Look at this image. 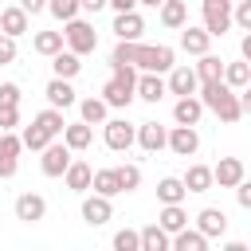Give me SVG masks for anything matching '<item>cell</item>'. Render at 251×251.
Masks as SVG:
<instances>
[{"mask_svg": "<svg viewBox=\"0 0 251 251\" xmlns=\"http://www.w3.org/2000/svg\"><path fill=\"white\" fill-rule=\"evenodd\" d=\"M173 59H176L173 47H165V43L149 47V43H137V39H118V47H114V55H110V63H129V67L157 71V75L173 71V67H176Z\"/></svg>", "mask_w": 251, "mask_h": 251, "instance_id": "6da1fadb", "label": "cell"}, {"mask_svg": "<svg viewBox=\"0 0 251 251\" xmlns=\"http://www.w3.org/2000/svg\"><path fill=\"white\" fill-rule=\"evenodd\" d=\"M200 102H204V110H212L220 122H239L243 118V106H239V94L224 82V78H216V82H200Z\"/></svg>", "mask_w": 251, "mask_h": 251, "instance_id": "7a4b0ae2", "label": "cell"}, {"mask_svg": "<svg viewBox=\"0 0 251 251\" xmlns=\"http://www.w3.org/2000/svg\"><path fill=\"white\" fill-rule=\"evenodd\" d=\"M63 129H67L63 110H59V106H47V110H39V114L31 118V126H24V149H39V153H43Z\"/></svg>", "mask_w": 251, "mask_h": 251, "instance_id": "3957f363", "label": "cell"}, {"mask_svg": "<svg viewBox=\"0 0 251 251\" xmlns=\"http://www.w3.org/2000/svg\"><path fill=\"white\" fill-rule=\"evenodd\" d=\"M110 78H106V86H102V98L114 106V110H126L133 98H137V67H129V63H110Z\"/></svg>", "mask_w": 251, "mask_h": 251, "instance_id": "277c9868", "label": "cell"}, {"mask_svg": "<svg viewBox=\"0 0 251 251\" xmlns=\"http://www.w3.org/2000/svg\"><path fill=\"white\" fill-rule=\"evenodd\" d=\"M200 16H204V27H208L212 39H216V35H224V31L235 24V4H231V0H204V4H200Z\"/></svg>", "mask_w": 251, "mask_h": 251, "instance_id": "5b68a950", "label": "cell"}, {"mask_svg": "<svg viewBox=\"0 0 251 251\" xmlns=\"http://www.w3.org/2000/svg\"><path fill=\"white\" fill-rule=\"evenodd\" d=\"M67 47L75 51V55H90L94 47H98V31H94V24H86V20H67Z\"/></svg>", "mask_w": 251, "mask_h": 251, "instance_id": "8992f818", "label": "cell"}, {"mask_svg": "<svg viewBox=\"0 0 251 251\" xmlns=\"http://www.w3.org/2000/svg\"><path fill=\"white\" fill-rule=\"evenodd\" d=\"M75 149L67 145V141H51L47 149H43V157H39V169H43V176H63L67 169H71V157Z\"/></svg>", "mask_w": 251, "mask_h": 251, "instance_id": "52a82bcc", "label": "cell"}, {"mask_svg": "<svg viewBox=\"0 0 251 251\" xmlns=\"http://www.w3.org/2000/svg\"><path fill=\"white\" fill-rule=\"evenodd\" d=\"M133 141H137V126H129L126 118H110V122H106V145H110L114 153H126Z\"/></svg>", "mask_w": 251, "mask_h": 251, "instance_id": "ba28073f", "label": "cell"}, {"mask_svg": "<svg viewBox=\"0 0 251 251\" xmlns=\"http://www.w3.org/2000/svg\"><path fill=\"white\" fill-rule=\"evenodd\" d=\"M24 149V137H16L12 129H0V180L16 176V157Z\"/></svg>", "mask_w": 251, "mask_h": 251, "instance_id": "9c48e42d", "label": "cell"}, {"mask_svg": "<svg viewBox=\"0 0 251 251\" xmlns=\"http://www.w3.org/2000/svg\"><path fill=\"white\" fill-rule=\"evenodd\" d=\"M114 196H102V192H94V196H82V220L90 224V227H102L110 216H114V204H110Z\"/></svg>", "mask_w": 251, "mask_h": 251, "instance_id": "30bf717a", "label": "cell"}, {"mask_svg": "<svg viewBox=\"0 0 251 251\" xmlns=\"http://www.w3.org/2000/svg\"><path fill=\"white\" fill-rule=\"evenodd\" d=\"M169 149H173L176 157H192V153L200 149L196 126H173V129H169Z\"/></svg>", "mask_w": 251, "mask_h": 251, "instance_id": "8fae6325", "label": "cell"}, {"mask_svg": "<svg viewBox=\"0 0 251 251\" xmlns=\"http://www.w3.org/2000/svg\"><path fill=\"white\" fill-rule=\"evenodd\" d=\"M43 216H47V200H43L39 192H20V196H16V220L39 224Z\"/></svg>", "mask_w": 251, "mask_h": 251, "instance_id": "7c38bea8", "label": "cell"}, {"mask_svg": "<svg viewBox=\"0 0 251 251\" xmlns=\"http://www.w3.org/2000/svg\"><path fill=\"white\" fill-rule=\"evenodd\" d=\"M137 145H141L145 153H161V149L169 145V129H165L161 122H141V126H137Z\"/></svg>", "mask_w": 251, "mask_h": 251, "instance_id": "4fadbf2b", "label": "cell"}, {"mask_svg": "<svg viewBox=\"0 0 251 251\" xmlns=\"http://www.w3.org/2000/svg\"><path fill=\"white\" fill-rule=\"evenodd\" d=\"M27 27H31V12H27V8L16 4V8H4V12H0V31H4V35L20 39Z\"/></svg>", "mask_w": 251, "mask_h": 251, "instance_id": "5bb4252c", "label": "cell"}, {"mask_svg": "<svg viewBox=\"0 0 251 251\" xmlns=\"http://www.w3.org/2000/svg\"><path fill=\"white\" fill-rule=\"evenodd\" d=\"M196 86H200L196 67H173V71H169V94L184 98V94H196Z\"/></svg>", "mask_w": 251, "mask_h": 251, "instance_id": "9a60e30c", "label": "cell"}, {"mask_svg": "<svg viewBox=\"0 0 251 251\" xmlns=\"http://www.w3.org/2000/svg\"><path fill=\"white\" fill-rule=\"evenodd\" d=\"M165 94H169V78H161L157 71L137 75V98H141V102H161Z\"/></svg>", "mask_w": 251, "mask_h": 251, "instance_id": "2e32d148", "label": "cell"}, {"mask_svg": "<svg viewBox=\"0 0 251 251\" xmlns=\"http://www.w3.org/2000/svg\"><path fill=\"white\" fill-rule=\"evenodd\" d=\"M212 173H216V184H220V188H235V184L247 176V165H243L239 157H220V165H216Z\"/></svg>", "mask_w": 251, "mask_h": 251, "instance_id": "e0dca14e", "label": "cell"}, {"mask_svg": "<svg viewBox=\"0 0 251 251\" xmlns=\"http://www.w3.org/2000/svg\"><path fill=\"white\" fill-rule=\"evenodd\" d=\"M180 47H184L188 55L200 59V55H208V47H212V31H208V27H188V24H184V27H180Z\"/></svg>", "mask_w": 251, "mask_h": 251, "instance_id": "ac0fdd59", "label": "cell"}, {"mask_svg": "<svg viewBox=\"0 0 251 251\" xmlns=\"http://www.w3.org/2000/svg\"><path fill=\"white\" fill-rule=\"evenodd\" d=\"M141 31H145V20L137 16V8L133 12H114V35L118 39H141Z\"/></svg>", "mask_w": 251, "mask_h": 251, "instance_id": "d6986e66", "label": "cell"}, {"mask_svg": "<svg viewBox=\"0 0 251 251\" xmlns=\"http://www.w3.org/2000/svg\"><path fill=\"white\" fill-rule=\"evenodd\" d=\"M200 114H204V102H200L196 94H184V98H176V106H173V122H176V126H196Z\"/></svg>", "mask_w": 251, "mask_h": 251, "instance_id": "ffe728a7", "label": "cell"}, {"mask_svg": "<svg viewBox=\"0 0 251 251\" xmlns=\"http://www.w3.org/2000/svg\"><path fill=\"white\" fill-rule=\"evenodd\" d=\"M63 180H67L71 192H90L94 188V169L86 161H71V169L63 173Z\"/></svg>", "mask_w": 251, "mask_h": 251, "instance_id": "44dd1931", "label": "cell"}, {"mask_svg": "<svg viewBox=\"0 0 251 251\" xmlns=\"http://www.w3.org/2000/svg\"><path fill=\"white\" fill-rule=\"evenodd\" d=\"M43 94H47V102H51V106H59V110H67V106H75V102H78V98H75L71 78H59V75L47 82V90H43Z\"/></svg>", "mask_w": 251, "mask_h": 251, "instance_id": "7402d4cb", "label": "cell"}, {"mask_svg": "<svg viewBox=\"0 0 251 251\" xmlns=\"http://www.w3.org/2000/svg\"><path fill=\"white\" fill-rule=\"evenodd\" d=\"M184 196H188L184 176H161V180H157V200H161V204H180Z\"/></svg>", "mask_w": 251, "mask_h": 251, "instance_id": "603a6c76", "label": "cell"}, {"mask_svg": "<svg viewBox=\"0 0 251 251\" xmlns=\"http://www.w3.org/2000/svg\"><path fill=\"white\" fill-rule=\"evenodd\" d=\"M173 251H208V235L200 227H180L173 231Z\"/></svg>", "mask_w": 251, "mask_h": 251, "instance_id": "cb8c5ba5", "label": "cell"}, {"mask_svg": "<svg viewBox=\"0 0 251 251\" xmlns=\"http://www.w3.org/2000/svg\"><path fill=\"white\" fill-rule=\"evenodd\" d=\"M196 227H200L208 239H216V235H224V231H227V216H224L220 208H204V212L196 216Z\"/></svg>", "mask_w": 251, "mask_h": 251, "instance_id": "d4e9b609", "label": "cell"}, {"mask_svg": "<svg viewBox=\"0 0 251 251\" xmlns=\"http://www.w3.org/2000/svg\"><path fill=\"white\" fill-rule=\"evenodd\" d=\"M173 247V231H165L161 224L141 227V251H169Z\"/></svg>", "mask_w": 251, "mask_h": 251, "instance_id": "484cf974", "label": "cell"}, {"mask_svg": "<svg viewBox=\"0 0 251 251\" xmlns=\"http://www.w3.org/2000/svg\"><path fill=\"white\" fill-rule=\"evenodd\" d=\"M161 24L173 27V31H180V27L188 24V4H184V0H165V4H161Z\"/></svg>", "mask_w": 251, "mask_h": 251, "instance_id": "4316f807", "label": "cell"}, {"mask_svg": "<svg viewBox=\"0 0 251 251\" xmlns=\"http://www.w3.org/2000/svg\"><path fill=\"white\" fill-rule=\"evenodd\" d=\"M51 71H55L59 78H75V75L82 71V55H75V51L67 47V51H59V55H51Z\"/></svg>", "mask_w": 251, "mask_h": 251, "instance_id": "83f0119b", "label": "cell"}, {"mask_svg": "<svg viewBox=\"0 0 251 251\" xmlns=\"http://www.w3.org/2000/svg\"><path fill=\"white\" fill-rule=\"evenodd\" d=\"M63 141H67L75 153H82V149L94 141V129H90V122H75V126H67V129H63Z\"/></svg>", "mask_w": 251, "mask_h": 251, "instance_id": "f1b7e54d", "label": "cell"}, {"mask_svg": "<svg viewBox=\"0 0 251 251\" xmlns=\"http://www.w3.org/2000/svg\"><path fill=\"white\" fill-rule=\"evenodd\" d=\"M184 184H188V192H208V188L216 184V173H212L208 165H188Z\"/></svg>", "mask_w": 251, "mask_h": 251, "instance_id": "f546056e", "label": "cell"}, {"mask_svg": "<svg viewBox=\"0 0 251 251\" xmlns=\"http://www.w3.org/2000/svg\"><path fill=\"white\" fill-rule=\"evenodd\" d=\"M63 43H67V35H63V31H35V39H31V47H35L39 55H47V59H51V55H59V51H63Z\"/></svg>", "mask_w": 251, "mask_h": 251, "instance_id": "4dcf8cb0", "label": "cell"}, {"mask_svg": "<svg viewBox=\"0 0 251 251\" xmlns=\"http://www.w3.org/2000/svg\"><path fill=\"white\" fill-rule=\"evenodd\" d=\"M106 110H110L106 98H82V102H78V114H82V122H90V126H106Z\"/></svg>", "mask_w": 251, "mask_h": 251, "instance_id": "1f68e13d", "label": "cell"}, {"mask_svg": "<svg viewBox=\"0 0 251 251\" xmlns=\"http://www.w3.org/2000/svg\"><path fill=\"white\" fill-rule=\"evenodd\" d=\"M224 67H227V63L208 51V55H200V63H196V75H200V82H216V78H224Z\"/></svg>", "mask_w": 251, "mask_h": 251, "instance_id": "d6a6232c", "label": "cell"}, {"mask_svg": "<svg viewBox=\"0 0 251 251\" xmlns=\"http://www.w3.org/2000/svg\"><path fill=\"white\" fill-rule=\"evenodd\" d=\"M224 82H227L231 90H243V86L251 82V63H247V59H239V63H227V67H224Z\"/></svg>", "mask_w": 251, "mask_h": 251, "instance_id": "836d02e7", "label": "cell"}, {"mask_svg": "<svg viewBox=\"0 0 251 251\" xmlns=\"http://www.w3.org/2000/svg\"><path fill=\"white\" fill-rule=\"evenodd\" d=\"M157 224H161L165 231H180V227H188V212H184L180 204H165L161 216H157Z\"/></svg>", "mask_w": 251, "mask_h": 251, "instance_id": "e575fe53", "label": "cell"}, {"mask_svg": "<svg viewBox=\"0 0 251 251\" xmlns=\"http://www.w3.org/2000/svg\"><path fill=\"white\" fill-rule=\"evenodd\" d=\"M94 192H102V196H118V192H122L118 169H94Z\"/></svg>", "mask_w": 251, "mask_h": 251, "instance_id": "d590c367", "label": "cell"}, {"mask_svg": "<svg viewBox=\"0 0 251 251\" xmlns=\"http://www.w3.org/2000/svg\"><path fill=\"white\" fill-rule=\"evenodd\" d=\"M78 8H82V0H47V12L55 16V20H75L78 16Z\"/></svg>", "mask_w": 251, "mask_h": 251, "instance_id": "8d00e7d4", "label": "cell"}, {"mask_svg": "<svg viewBox=\"0 0 251 251\" xmlns=\"http://www.w3.org/2000/svg\"><path fill=\"white\" fill-rule=\"evenodd\" d=\"M114 251H141V231L122 227V231L114 235Z\"/></svg>", "mask_w": 251, "mask_h": 251, "instance_id": "74e56055", "label": "cell"}, {"mask_svg": "<svg viewBox=\"0 0 251 251\" xmlns=\"http://www.w3.org/2000/svg\"><path fill=\"white\" fill-rule=\"evenodd\" d=\"M118 180H122V192H133L141 184V169L137 165H118Z\"/></svg>", "mask_w": 251, "mask_h": 251, "instance_id": "f35d334b", "label": "cell"}, {"mask_svg": "<svg viewBox=\"0 0 251 251\" xmlns=\"http://www.w3.org/2000/svg\"><path fill=\"white\" fill-rule=\"evenodd\" d=\"M20 86L16 82H0V106H20Z\"/></svg>", "mask_w": 251, "mask_h": 251, "instance_id": "ab89813d", "label": "cell"}, {"mask_svg": "<svg viewBox=\"0 0 251 251\" xmlns=\"http://www.w3.org/2000/svg\"><path fill=\"white\" fill-rule=\"evenodd\" d=\"M8 63H16V39L0 31V67H8Z\"/></svg>", "mask_w": 251, "mask_h": 251, "instance_id": "60d3db41", "label": "cell"}, {"mask_svg": "<svg viewBox=\"0 0 251 251\" xmlns=\"http://www.w3.org/2000/svg\"><path fill=\"white\" fill-rule=\"evenodd\" d=\"M20 126V106H0V129H16Z\"/></svg>", "mask_w": 251, "mask_h": 251, "instance_id": "b9f144b4", "label": "cell"}, {"mask_svg": "<svg viewBox=\"0 0 251 251\" xmlns=\"http://www.w3.org/2000/svg\"><path fill=\"white\" fill-rule=\"evenodd\" d=\"M235 24H239L243 31H251V0H239V4H235Z\"/></svg>", "mask_w": 251, "mask_h": 251, "instance_id": "7bdbcfd3", "label": "cell"}, {"mask_svg": "<svg viewBox=\"0 0 251 251\" xmlns=\"http://www.w3.org/2000/svg\"><path fill=\"white\" fill-rule=\"evenodd\" d=\"M235 200H239V208H247V212H251V180H247V176L235 184Z\"/></svg>", "mask_w": 251, "mask_h": 251, "instance_id": "ee69618b", "label": "cell"}, {"mask_svg": "<svg viewBox=\"0 0 251 251\" xmlns=\"http://www.w3.org/2000/svg\"><path fill=\"white\" fill-rule=\"evenodd\" d=\"M20 8H27L35 16V12H47V0H20Z\"/></svg>", "mask_w": 251, "mask_h": 251, "instance_id": "f6af8a7d", "label": "cell"}, {"mask_svg": "<svg viewBox=\"0 0 251 251\" xmlns=\"http://www.w3.org/2000/svg\"><path fill=\"white\" fill-rule=\"evenodd\" d=\"M110 8H114V12H133L137 0H110Z\"/></svg>", "mask_w": 251, "mask_h": 251, "instance_id": "bcb514c9", "label": "cell"}, {"mask_svg": "<svg viewBox=\"0 0 251 251\" xmlns=\"http://www.w3.org/2000/svg\"><path fill=\"white\" fill-rule=\"evenodd\" d=\"M239 106H243V114H251V82L239 90Z\"/></svg>", "mask_w": 251, "mask_h": 251, "instance_id": "7dc6e473", "label": "cell"}, {"mask_svg": "<svg viewBox=\"0 0 251 251\" xmlns=\"http://www.w3.org/2000/svg\"><path fill=\"white\" fill-rule=\"evenodd\" d=\"M239 55H243V59H247V63H251V31H247V35H243V43H239Z\"/></svg>", "mask_w": 251, "mask_h": 251, "instance_id": "c3c4849f", "label": "cell"}, {"mask_svg": "<svg viewBox=\"0 0 251 251\" xmlns=\"http://www.w3.org/2000/svg\"><path fill=\"white\" fill-rule=\"evenodd\" d=\"M110 0H82V8H90V12H98V8H106Z\"/></svg>", "mask_w": 251, "mask_h": 251, "instance_id": "681fc988", "label": "cell"}, {"mask_svg": "<svg viewBox=\"0 0 251 251\" xmlns=\"http://www.w3.org/2000/svg\"><path fill=\"white\" fill-rule=\"evenodd\" d=\"M137 4H145V8H161L165 0H137Z\"/></svg>", "mask_w": 251, "mask_h": 251, "instance_id": "f907efd6", "label": "cell"}]
</instances>
